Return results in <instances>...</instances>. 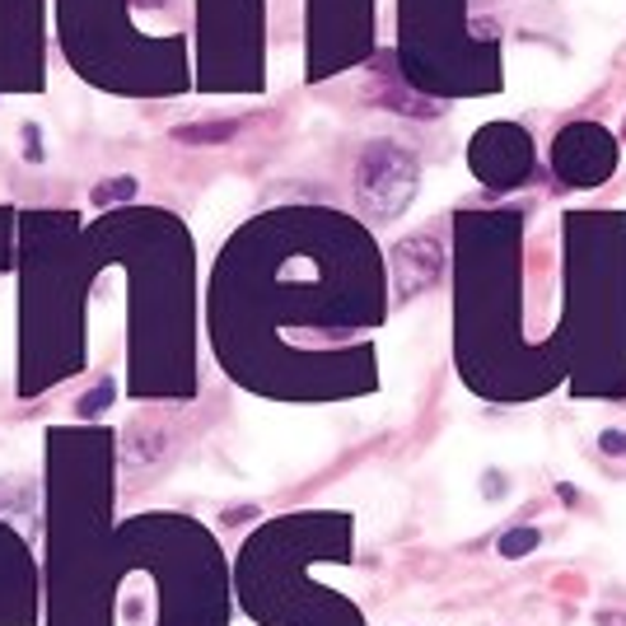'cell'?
<instances>
[{
    "mask_svg": "<svg viewBox=\"0 0 626 626\" xmlns=\"http://www.w3.org/2000/svg\"><path fill=\"white\" fill-rule=\"evenodd\" d=\"M416 155H407L402 145L393 141H379L360 155V169H356V197L365 215L375 220H393L407 211V201L416 197Z\"/></svg>",
    "mask_w": 626,
    "mask_h": 626,
    "instance_id": "cell-1",
    "label": "cell"
},
{
    "mask_svg": "<svg viewBox=\"0 0 626 626\" xmlns=\"http://www.w3.org/2000/svg\"><path fill=\"white\" fill-rule=\"evenodd\" d=\"M551 164H557V174L570 188H599V182L617 169V141L594 122L566 126L557 145H551Z\"/></svg>",
    "mask_w": 626,
    "mask_h": 626,
    "instance_id": "cell-2",
    "label": "cell"
},
{
    "mask_svg": "<svg viewBox=\"0 0 626 626\" xmlns=\"http://www.w3.org/2000/svg\"><path fill=\"white\" fill-rule=\"evenodd\" d=\"M528 164H533V150H528V136L519 126H487V132L472 141V169L482 182H491V188L524 182Z\"/></svg>",
    "mask_w": 626,
    "mask_h": 626,
    "instance_id": "cell-3",
    "label": "cell"
},
{
    "mask_svg": "<svg viewBox=\"0 0 626 626\" xmlns=\"http://www.w3.org/2000/svg\"><path fill=\"white\" fill-rule=\"evenodd\" d=\"M439 267H445V253H439V244L431 234H416V238H407V244H398L393 248V286H398V294L407 300V294L426 290L439 276Z\"/></svg>",
    "mask_w": 626,
    "mask_h": 626,
    "instance_id": "cell-4",
    "label": "cell"
},
{
    "mask_svg": "<svg viewBox=\"0 0 626 626\" xmlns=\"http://www.w3.org/2000/svg\"><path fill=\"white\" fill-rule=\"evenodd\" d=\"M538 543H543L538 528H514V533H505V538H501V551H505V557H524V551H533Z\"/></svg>",
    "mask_w": 626,
    "mask_h": 626,
    "instance_id": "cell-5",
    "label": "cell"
},
{
    "mask_svg": "<svg viewBox=\"0 0 626 626\" xmlns=\"http://www.w3.org/2000/svg\"><path fill=\"white\" fill-rule=\"evenodd\" d=\"M132 192H136V182L132 178H118V182H108V188H99L94 201H99V206H108V197H132Z\"/></svg>",
    "mask_w": 626,
    "mask_h": 626,
    "instance_id": "cell-6",
    "label": "cell"
},
{
    "mask_svg": "<svg viewBox=\"0 0 626 626\" xmlns=\"http://www.w3.org/2000/svg\"><path fill=\"white\" fill-rule=\"evenodd\" d=\"M599 449H603V454H626V435L603 431V435H599Z\"/></svg>",
    "mask_w": 626,
    "mask_h": 626,
    "instance_id": "cell-7",
    "label": "cell"
},
{
    "mask_svg": "<svg viewBox=\"0 0 626 626\" xmlns=\"http://www.w3.org/2000/svg\"><path fill=\"white\" fill-rule=\"evenodd\" d=\"M603 626H626V617H622V613H613V617L603 613Z\"/></svg>",
    "mask_w": 626,
    "mask_h": 626,
    "instance_id": "cell-8",
    "label": "cell"
}]
</instances>
